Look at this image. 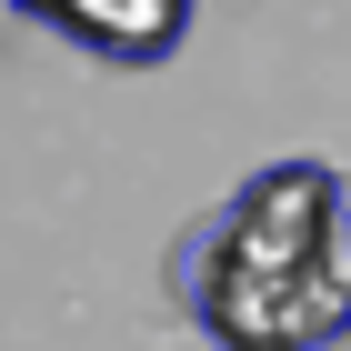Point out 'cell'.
I'll return each instance as SVG.
<instances>
[{
  "label": "cell",
  "mask_w": 351,
  "mask_h": 351,
  "mask_svg": "<svg viewBox=\"0 0 351 351\" xmlns=\"http://www.w3.org/2000/svg\"><path fill=\"white\" fill-rule=\"evenodd\" d=\"M10 10H21V21H51V10H60V0H10Z\"/></svg>",
  "instance_id": "cell-3"
},
{
  "label": "cell",
  "mask_w": 351,
  "mask_h": 351,
  "mask_svg": "<svg viewBox=\"0 0 351 351\" xmlns=\"http://www.w3.org/2000/svg\"><path fill=\"white\" fill-rule=\"evenodd\" d=\"M40 30H60V40H81L90 60H121V71H151V60L181 51L191 30V0H60Z\"/></svg>",
  "instance_id": "cell-2"
},
{
  "label": "cell",
  "mask_w": 351,
  "mask_h": 351,
  "mask_svg": "<svg viewBox=\"0 0 351 351\" xmlns=\"http://www.w3.org/2000/svg\"><path fill=\"white\" fill-rule=\"evenodd\" d=\"M181 301L221 351H341L351 341V181L331 161H271L201 221Z\"/></svg>",
  "instance_id": "cell-1"
}]
</instances>
